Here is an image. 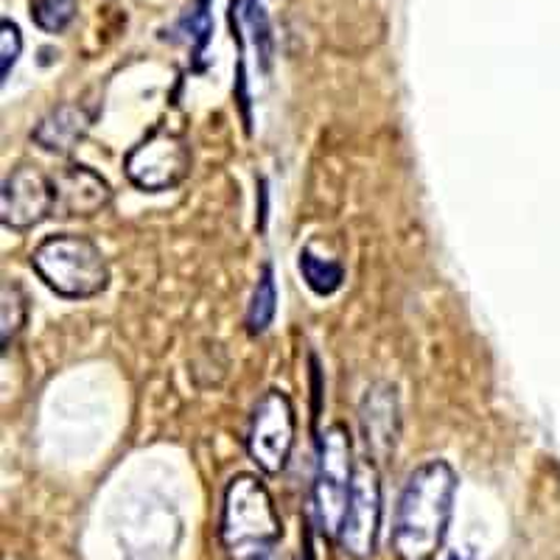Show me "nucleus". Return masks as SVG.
Listing matches in <instances>:
<instances>
[{
	"label": "nucleus",
	"instance_id": "nucleus-1",
	"mask_svg": "<svg viewBox=\"0 0 560 560\" xmlns=\"http://www.w3.org/2000/svg\"><path fill=\"white\" fill-rule=\"evenodd\" d=\"M457 493V474L446 459H429L409 474L395 513L393 549L398 560H432L443 547Z\"/></svg>",
	"mask_w": 560,
	"mask_h": 560
},
{
	"label": "nucleus",
	"instance_id": "nucleus-2",
	"mask_svg": "<svg viewBox=\"0 0 560 560\" xmlns=\"http://www.w3.org/2000/svg\"><path fill=\"white\" fill-rule=\"evenodd\" d=\"M222 547L230 560L267 558L278 547L283 524L275 510L272 493L253 474H236L224 488Z\"/></svg>",
	"mask_w": 560,
	"mask_h": 560
},
{
	"label": "nucleus",
	"instance_id": "nucleus-3",
	"mask_svg": "<svg viewBox=\"0 0 560 560\" xmlns=\"http://www.w3.org/2000/svg\"><path fill=\"white\" fill-rule=\"evenodd\" d=\"M32 269L45 287L65 300H90L109 287V267L102 249L73 233L39 242L32 253Z\"/></svg>",
	"mask_w": 560,
	"mask_h": 560
},
{
	"label": "nucleus",
	"instance_id": "nucleus-4",
	"mask_svg": "<svg viewBox=\"0 0 560 560\" xmlns=\"http://www.w3.org/2000/svg\"><path fill=\"white\" fill-rule=\"evenodd\" d=\"M357 477V463H353V443L350 432L342 423H334L319 440L317 474H314V516L319 529L328 538H339L345 513H348L350 490Z\"/></svg>",
	"mask_w": 560,
	"mask_h": 560
},
{
	"label": "nucleus",
	"instance_id": "nucleus-5",
	"mask_svg": "<svg viewBox=\"0 0 560 560\" xmlns=\"http://www.w3.org/2000/svg\"><path fill=\"white\" fill-rule=\"evenodd\" d=\"M298 434V418L287 393L269 389L255 404L247 429V454L264 474H280L287 468L289 454Z\"/></svg>",
	"mask_w": 560,
	"mask_h": 560
},
{
	"label": "nucleus",
	"instance_id": "nucleus-6",
	"mask_svg": "<svg viewBox=\"0 0 560 560\" xmlns=\"http://www.w3.org/2000/svg\"><path fill=\"white\" fill-rule=\"evenodd\" d=\"M378 529H382V474L378 465L368 457L357 463L348 513L337 541L350 558L368 560L376 552Z\"/></svg>",
	"mask_w": 560,
	"mask_h": 560
},
{
	"label": "nucleus",
	"instance_id": "nucleus-7",
	"mask_svg": "<svg viewBox=\"0 0 560 560\" xmlns=\"http://www.w3.org/2000/svg\"><path fill=\"white\" fill-rule=\"evenodd\" d=\"M127 177L140 191L160 194L177 188L191 172V152L179 135L158 129L127 154Z\"/></svg>",
	"mask_w": 560,
	"mask_h": 560
},
{
	"label": "nucleus",
	"instance_id": "nucleus-8",
	"mask_svg": "<svg viewBox=\"0 0 560 560\" xmlns=\"http://www.w3.org/2000/svg\"><path fill=\"white\" fill-rule=\"evenodd\" d=\"M54 213V179L37 166H18L3 183L0 222L9 230H32Z\"/></svg>",
	"mask_w": 560,
	"mask_h": 560
},
{
	"label": "nucleus",
	"instance_id": "nucleus-9",
	"mask_svg": "<svg viewBox=\"0 0 560 560\" xmlns=\"http://www.w3.org/2000/svg\"><path fill=\"white\" fill-rule=\"evenodd\" d=\"M362 438L373 463H382L395 454L398 434H401V401L398 389L387 382H376L368 387L359 407Z\"/></svg>",
	"mask_w": 560,
	"mask_h": 560
},
{
	"label": "nucleus",
	"instance_id": "nucleus-10",
	"mask_svg": "<svg viewBox=\"0 0 560 560\" xmlns=\"http://www.w3.org/2000/svg\"><path fill=\"white\" fill-rule=\"evenodd\" d=\"M54 217L88 219L96 217L113 202V188L107 179L90 166L70 163L54 174Z\"/></svg>",
	"mask_w": 560,
	"mask_h": 560
},
{
	"label": "nucleus",
	"instance_id": "nucleus-11",
	"mask_svg": "<svg viewBox=\"0 0 560 560\" xmlns=\"http://www.w3.org/2000/svg\"><path fill=\"white\" fill-rule=\"evenodd\" d=\"M90 129V113L82 104H59L43 115L32 138L39 149L51 154H70L84 140Z\"/></svg>",
	"mask_w": 560,
	"mask_h": 560
},
{
	"label": "nucleus",
	"instance_id": "nucleus-12",
	"mask_svg": "<svg viewBox=\"0 0 560 560\" xmlns=\"http://www.w3.org/2000/svg\"><path fill=\"white\" fill-rule=\"evenodd\" d=\"M300 272H303V280L306 287L317 294H334L345 280V269L337 258H328V255H319L314 247H306L300 253L298 261Z\"/></svg>",
	"mask_w": 560,
	"mask_h": 560
},
{
	"label": "nucleus",
	"instance_id": "nucleus-13",
	"mask_svg": "<svg viewBox=\"0 0 560 560\" xmlns=\"http://www.w3.org/2000/svg\"><path fill=\"white\" fill-rule=\"evenodd\" d=\"M275 312H278V289H275L272 280V267H264L261 275H258V283L253 289V298H249L247 308V331L253 337L264 334L272 325Z\"/></svg>",
	"mask_w": 560,
	"mask_h": 560
},
{
	"label": "nucleus",
	"instance_id": "nucleus-14",
	"mask_svg": "<svg viewBox=\"0 0 560 560\" xmlns=\"http://www.w3.org/2000/svg\"><path fill=\"white\" fill-rule=\"evenodd\" d=\"M26 292H23L14 280H3V303H0V345H3V348L12 345V339L20 334V328L26 325Z\"/></svg>",
	"mask_w": 560,
	"mask_h": 560
},
{
	"label": "nucleus",
	"instance_id": "nucleus-15",
	"mask_svg": "<svg viewBox=\"0 0 560 560\" xmlns=\"http://www.w3.org/2000/svg\"><path fill=\"white\" fill-rule=\"evenodd\" d=\"M77 18V0H32L34 26L45 34H62Z\"/></svg>",
	"mask_w": 560,
	"mask_h": 560
},
{
	"label": "nucleus",
	"instance_id": "nucleus-16",
	"mask_svg": "<svg viewBox=\"0 0 560 560\" xmlns=\"http://www.w3.org/2000/svg\"><path fill=\"white\" fill-rule=\"evenodd\" d=\"M20 51H23L20 28L14 26L12 20H3V23H0V79H3V82H7L9 73H12Z\"/></svg>",
	"mask_w": 560,
	"mask_h": 560
},
{
	"label": "nucleus",
	"instance_id": "nucleus-17",
	"mask_svg": "<svg viewBox=\"0 0 560 560\" xmlns=\"http://www.w3.org/2000/svg\"><path fill=\"white\" fill-rule=\"evenodd\" d=\"M258 560H278V558H275V552H272V555H267V558H258Z\"/></svg>",
	"mask_w": 560,
	"mask_h": 560
},
{
	"label": "nucleus",
	"instance_id": "nucleus-18",
	"mask_svg": "<svg viewBox=\"0 0 560 560\" xmlns=\"http://www.w3.org/2000/svg\"><path fill=\"white\" fill-rule=\"evenodd\" d=\"M454 560H459V558H454Z\"/></svg>",
	"mask_w": 560,
	"mask_h": 560
}]
</instances>
